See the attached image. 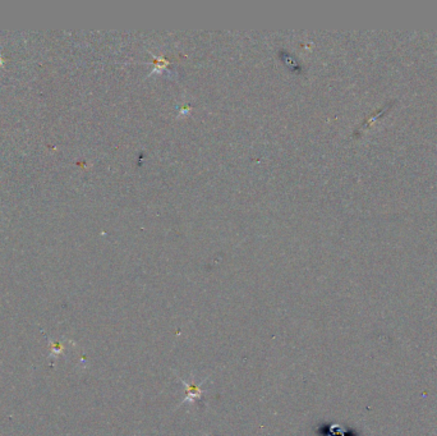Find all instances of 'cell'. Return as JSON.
Wrapping results in <instances>:
<instances>
[{"instance_id": "6da1fadb", "label": "cell", "mask_w": 437, "mask_h": 436, "mask_svg": "<svg viewBox=\"0 0 437 436\" xmlns=\"http://www.w3.org/2000/svg\"><path fill=\"white\" fill-rule=\"evenodd\" d=\"M182 383L184 384V386L187 388V397L186 399L183 400V403L189 402V403H193L196 399H199L202 395V390H201V384H187L186 381L182 380Z\"/></svg>"}]
</instances>
